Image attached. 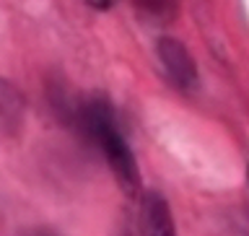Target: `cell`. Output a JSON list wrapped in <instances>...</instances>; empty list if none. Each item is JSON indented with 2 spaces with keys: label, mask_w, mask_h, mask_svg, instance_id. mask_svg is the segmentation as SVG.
I'll return each mask as SVG.
<instances>
[{
  "label": "cell",
  "mask_w": 249,
  "mask_h": 236,
  "mask_svg": "<svg viewBox=\"0 0 249 236\" xmlns=\"http://www.w3.org/2000/svg\"><path fill=\"white\" fill-rule=\"evenodd\" d=\"M138 229H140V236H177L171 210L159 192H145L140 198Z\"/></svg>",
  "instance_id": "1"
},
{
  "label": "cell",
  "mask_w": 249,
  "mask_h": 236,
  "mask_svg": "<svg viewBox=\"0 0 249 236\" xmlns=\"http://www.w3.org/2000/svg\"><path fill=\"white\" fill-rule=\"evenodd\" d=\"M159 57L163 62V68H166V73L174 78L177 86H182V89L195 86V81H197V68H195L190 52H187V47L182 42H177V39H161Z\"/></svg>",
  "instance_id": "2"
},
{
  "label": "cell",
  "mask_w": 249,
  "mask_h": 236,
  "mask_svg": "<svg viewBox=\"0 0 249 236\" xmlns=\"http://www.w3.org/2000/svg\"><path fill=\"white\" fill-rule=\"evenodd\" d=\"M21 117V96L0 81V130H11Z\"/></svg>",
  "instance_id": "3"
},
{
  "label": "cell",
  "mask_w": 249,
  "mask_h": 236,
  "mask_svg": "<svg viewBox=\"0 0 249 236\" xmlns=\"http://www.w3.org/2000/svg\"><path fill=\"white\" fill-rule=\"evenodd\" d=\"M138 11L151 21H169L174 16V0H135Z\"/></svg>",
  "instance_id": "4"
},
{
  "label": "cell",
  "mask_w": 249,
  "mask_h": 236,
  "mask_svg": "<svg viewBox=\"0 0 249 236\" xmlns=\"http://www.w3.org/2000/svg\"><path fill=\"white\" fill-rule=\"evenodd\" d=\"M89 3L93 8H99V11H104V8H112L114 5V0H89Z\"/></svg>",
  "instance_id": "5"
},
{
  "label": "cell",
  "mask_w": 249,
  "mask_h": 236,
  "mask_svg": "<svg viewBox=\"0 0 249 236\" xmlns=\"http://www.w3.org/2000/svg\"><path fill=\"white\" fill-rule=\"evenodd\" d=\"M36 236H54V234H47V231H42V234H36Z\"/></svg>",
  "instance_id": "6"
}]
</instances>
